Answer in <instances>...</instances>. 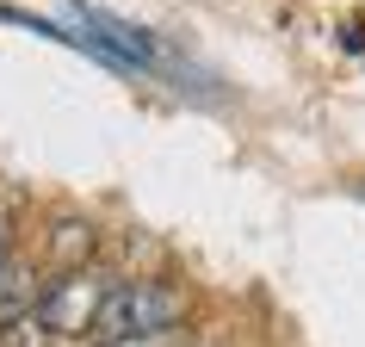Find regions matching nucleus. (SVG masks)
I'll return each mask as SVG.
<instances>
[{
    "label": "nucleus",
    "instance_id": "nucleus-1",
    "mask_svg": "<svg viewBox=\"0 0 365 347\" xmlns=\"http://www.w3.org/2000/svg\"><path fill=\"white\" fill-rule=\"evenodd\" d=\"M186 323V291L161 286V279H112L106 304H99L93 341H130V335H161V328Z\"/></svg>",
    "mask_w": 365,
    "mask_h": 347
},
{
    "label": "nucleus",
    "instance_id": "nucleus-2",
    "mask_svg": "<svg viewBox=\"0 0 365 347\" xmlns=\"http://www.w3.org/2000/svg\"><path fill=\"white\" fill-rule=\"evenodd\" d=\"M112 291V273L99 267H75V273H56L43 279V298H38V323L50 328V341H93V323H99V304Z\"/></svg>",
    "mask_w": 365,
    "mask_h": 347
},
{
    "label": "nucleus",
    "instance_id": "nucleus-3",
    "mask_svg": "<svg viewBox=\"0 0 365 347\" xmlns=\"http://www.w3.org/2000/svg\"><path fill=\"white\" fill-rule=\"evenodd\" d=\"M99 254V230L87 217H62L50 223V242H43V267L50 273H75V267H93Z\"/></svg>",
    "mask_w": 365,
    "mask_h": 347
},
{
    "label": "nucleus",
    "instance_id": "nucleus-4",
    "mask_svg": "<svg viewBox=\"0 0 365 347\" xmlns=\"http://www.w3.org/2000/svg\"><path fill=\"white\" fill-rule=\"evenodd\" d=\"M43 298V279L31 261H19V254H0V328H13L19 316H31Z\"/></svg>",
    "mask_w": 365,
    "mask_h": 347
},
{
    "label": "nucleus",
    "instance_id": "nucleus-5",
    "mask_svg": "<svg viewBox=\"0 0 365 347\" xmlns=\"http://www.w3.org/2000/svg\"><path fill=\"white\" fill-rule=\"evenodd\" d=\"M99 347H192L186 328H161V335H130V341H99Z\"/></svg>",
    "mask_w": 365,
    "mask_h": 347
},
{
    "label": "nucleus",
    "instance_id": "nucleus-6",
    "mask_svg": "<svg viewBox=\"0 0 365 347\" xmlns=\"http://www.w3.org/2000/svg\"><path fill=\"white\" fill-rule=\"evenodd\" d=\"M0 254H13V223H6V211H0Z\"/></svg>",
    "mask_w": 365,
    "mask_h": 347
}]
</instances>
